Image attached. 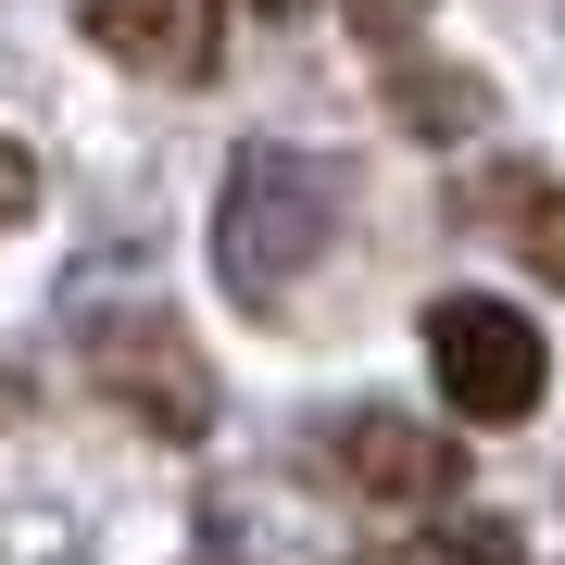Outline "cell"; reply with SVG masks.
<instances>
[{
	"label": "cell",
	"instance_id": "obj_1",
	"mask_svg": "<svg viewBox=\"0 0 565 565\" xmlns=\"http://www.w3.org/2000/svg\"><path fill=\"white\" fill-rule=\"evenodd\" d=\"M327 177L289 139H252L239 163H226V189H214V277L239 289L252 315H277L289 302V277H302V264L327 252Z\"/></svg>",
	"mask_w": 565,
	"mask_h": 565
},
{
	"label": "cell",
	"instance_id": "obj_2",
	"mask_svg": "<svg viewBox=\"0 0 565 565\" xmlns=\"http://www.w3.org/2000/svg\"><path fill=\"white\" fill-rule=\"evenodd\" d=\"M427 377L465 427H527L553 390V340L527 327L503 289H440L427 302Z\"/></svg>",
	"mask_w": 565,
	"mask_h": 565
},
{
	"label": "cell",
	"instance_id": "obj_3",
	"mask_svg": "<svg viewBox=\"0 0 565 565\" xmlns=\"http://www.w3.org/2000/svg\"><path fill=\"white\" fill-rule=\"evenodd\" d=\"M88 377H102L114 403L151 427V440H202V427H214V364L189 352V327L163 315V302L88 327Z\"/></svg>",
	"mask_w": 565,
	"mask_h": 565
},
{
	"label": "cell",
	"instance_id": "obj_4",
	"mask_svg": "<svg viewBox=\"0 0 565 565\" xmlns=\"http://www.w3.org/2000/svg\"><path fill=\"white\" fill-rule=\"evenodd\" d=\"M340 490H352V503H377V515H440L452 490H465V452L440 440V427L364 403V415H340Z\"/></svg>",
	"mask_w": 565,
	"mask_h": 565
},
{
	"label": "cell",
	"instance_id": "obj_5",
	"mask_svg": "<svg viewBox=\"0 0 565 565\" xmlns=\"http://www.w3.org/2000/svg\"><path fill=\"white\" fill-rule=\"evenodd\" d=\"M76 25H88L102 63H126V76H151V88L214 76V0H76Z\"/></svg>",
	"mask_w": 565,
	"mask_h": 565
},
{
	"label": "cell",
	"instance_id": "obj_6",
	"mask_svg": "<svg viewBox=\"0 0 565 565\" xmlns=\"http://www.w3.org/2000/svg\"><path fill=\"white\" fill-rule=\"evenodd\" d=\"M490 214L515 226L527 277H553V289H565V189H553V177H490Z\"/></svg>",
	"mask_w": 565,
	"mask_h": 565
},
{
	"label": "cell",
	"instance_id": "obj_7",
	"mask_svg": "<svg viewBox=\"0 0 565 565\" xmlns=\"http://www.w3.org/2000/svg\"><path fill=\"white\" fill-rule=\"evenodd\" d=\"M390 114H403L415 139H478V126H490V88H478V76H427V63H415V76H390Z\"/></svg>",
	"mask_w": 565,
	"mask_h": 565
},
{
	"label": "cell",
	"instance_id": "obj_8",
	"mask_svg": "<svg viewBox=\"0 0 565 565\" xmlns=\"http://www.w3.org/2000/svg\"><path fill=\"white\" fill-rule=\"evenodd\" d=\"M340 13H352V39H377V51H403L415 25L440 13V0H340Z\"/></svg>",
	"mask_w": 565,
	"mask_h": 565
},
{
	"label": "cell",
	"instance_id": "obj_9",
	"mask_svg": "<svg viewBox=\"0 0 565 565\" xmlns=\"http://www.w3.org/2000/svg\"><path fill=\"white\" fill-rule=\"evenodd\" d=\"M440 565H527V553H515V527H503V515H465L452 541H440Z\"/></svg>",
	"mask_w": 565,
	"mask_h": 565
},
{
	"label": "cell",
	"instance_id": "obj_10",
	"mask_svg": "<svg viewBox=\"0 0 565 565\" xmlns=\"http://www.w3.org/2000/svg\"><path fill=\"white\" fill-rule=\"evenodd\" d=\"M25 214H39V163L0 139V226H25Z\"/></svg>",
	"mask_w": 565,
	"mask_h": 565
},
{
	"label": "cell",
	"instance_id": "obj_11",
	"mask_svg": "<svg viewBox=\"0 0 565 565\" xmlns=\"http://www.w3.org/2000/svg\"><path fill=\"white\" fill-rule=\"evenodd\" d=\"M252 13H302V0H252Z\"/></svg>",
	"mask_w": 565,
	"mask_h": 565
}]
</instances>
